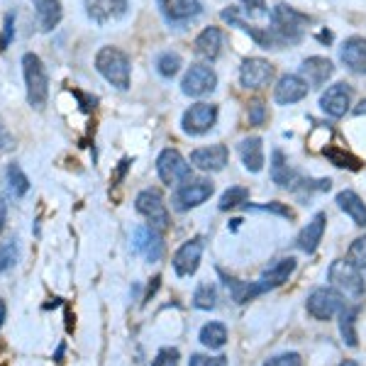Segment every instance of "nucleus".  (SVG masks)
I'll return each mask as SVG.
<instances>
[{
  "label": "nucleus",
  "instance_id": "obj_1",
  "mask_svg": "<svg viewBox=\"0 0 366 366\" xmlns=\"http://www.w3.org/2000/svg\"><path fill=\"white\" fill-rule=\"evenodd\" d=\"M96 69L98 74L108 83H113L120 91L129 88V76H132V66H129V56L118 47H103L96 54Z\"/></svg>",
  "mask_w": 366,
  "mask_h": 366
},
{
  "label": "nucleus",
  "instance_id": "obj_2",
  "mask_svg": "<svg viewBox=\"0 0 366 366\" xmlns=\"http://www.w3.org/2000/svg\"><path fill=\"white\" fill-rule=\"evenodd\" d=\"M22 74H25V86H28V103L32 110H44L49 98V76L44 69V61L37 54L28 52L22 56Z\"/></svg>",
  "mask_w": 366,
  "mask_h": 366
},
{
  "label": "nucleus",
  "instance_id": "obj_3",
  "mask_svg": "<svg viewBox=\"0 0 366 366\" xmlns=\"http://www.w3.org/2000/svg\"><path fill=\"white\" fill-rule=\"evenodd\" d=\"M327 279L332 283L334 291H339L342 296L347 298H361L364 296V276H361V269L354 266L349 259H337L330 264Z\"/></svg>",
  "mask_w": 366,
  "mask_h": 366
},
{
  "label": "nucleus",
  "instance_id": "obj_4",
  "mask_svg": "<svg viewBox=\"0 0 366 366\" xmlns=\"http://www.w3.org/2000/svg\"><path fill=\"white\" fill-rule=\"evenodd\" d=\"M305 25H308V17L301 15L298 10L288 6H276L271 10V32H274L276 42L283 44V42H298L305 32Z\"/></svg>",
  "mask_w": 366,
  "mask_h": 366
},
{
  "label": "nucleus",
  "instance_id": "obj_5",
  "mask_svg": "<svg viewBox=\"0 0 366 366\" xmlns=\"http://www.w3.org/2000/svg\"><path fill=\"white\" fill-rule=\"evenodd\" d=\"M215 193V183L211 178H189L186 183H181L176 191H173V211L186 213L191 208H198L205 200Z\"/></svg>",
  "mask_w": 366,
  "mask_h": 366
},
{
  "label": "nucleus",
  "instance_id": "obj_6",
  "mask_svg": "<svg viewBox=\"0 0 366 366\" xmlns=\"http://www.w3.org/2000/svg\"><path fill=\"white\" fill-rule=\"evenodd\" d=\"M156 173H159L162 183L169 186V189L171 186H181L189 178H193L191 176V162L178 149H164L159 154V159H156Z\"/></svg>",
  "mask_w": 366,
  "mask_h": 366
},
{
  "label": "nucleus",
  "instance_id": "obj_7",
  "mask_svg": "<svg viewBox=\"0 0 366 366\" xmlns=\"http://www.w3.org/2000/svg\"><path fill=\"white\" fill-rule=\"evenodd\" d=\"M342 298L345 296L339 291H334L330 286H323V288H315V291L308 296L305 308L312 318L325 323V320H332L334 315L342 312V308H345V301H342Z\"/></svg>",
  "mask_w": 366,
  "mask_h": 366
},
{
  "label": "nucleus",
  "instance_id": "obj_8",
  "mask_svg": "<svg viewBox=\"0 0 366 366\" xmlns=\"http://www.w3.org/2000/svg\"><path fill=\"white\" fill-rule=\"evenodd\" d=\"M217 115H220V110H217L215 103H195V105H191V108L183 113L181 127L186 135L200 137L215 127Z\"/></svg>",
  "mask_w": 366,
  "mask_h": 366
},
{
  "label": "nucleus",
  "instance_id": "obj_9",
  "mask_svg": "<svg viewBox=\"0 0 366 366\" xmlns=\"http://www.w3.org/2000/svg\"><path fill=\"white\" fill-rule=\"evenodd\" d=\"M135 208L140 215H144L149 220L151 227L156 230H166L169 227V211L166 203H164L162 193L156 189H144L140 195L135 198Z\"/></svg>",
  "mask_w": 366,
  "mask_h": 366
},
{
  "label": "nucleus",
  "instance_id": "obj_10",
  "mask_svg": "<svg viewBox=\"0 0 366 366\" xmlns=\"http://www.w3.org/2000/svg\"><path fill=\"white\" fill-rule=\"evenodd\" d=\"M217 88V74L205 64H193L181 81V91L191 98H203Z\"/></svg>",
  "mask_w": 366,
  "mask_h": 366
},
{
  "label": "nucleus",
  "instance_id": "obj_11",
  "mask_svg": "<svg viewBox=\"0 0 366 366\" xmlns=\"http://www.w3.org/2000/svg\"><path fill=\"white\" fill-rule=\"evenodd\" d=\"M274 78V64L266 59H259V56H252V59H244L242 66H239V83L244 88H252V91H259V88H266Z\"/></svg>",
  "mask_w": 366,
  "mask_h": 366
},
{
  "label": "nucleus",
  "instance_id": "obj_12",
  "mask_svg": "<svg viewBox=\"0 0 366 366\" xmlns=\"http://www.w3.org/2000/svg\"><path fill=\"white\" fill-rule=\"evenodd\" d=\"M132 249L147 259V261H159L164 254L162 232L151 225H140L132 235Z\"/></svg>",
  "mask_w": 366,
  "mask_h": 366
},
{
  "label": "nucleus",
  "instance_id": "obj_13",
  "mask_svg": "<svg viewBox=\"0 0 366 366\" xmlns=\"http://www.w3.org/2000/svg\"><path fill=\"white\" fill-rule=\"evenodd\" d=\"M83 8L96 25H110L127 15L129 0H83Z\"/></svg>",
  "mask_w": 366,
  "mask_h": 366
},
{
  "label": "nucleus",
  "instance_id": "obj_14",
  "mask_svg": "<svg viewBox=\"0 0 366 366\" xmlns=\"http://www.w3.org/2000/svg\"><path fill=\"white\" fill-rule=\"evenodd\" d=\"M205 249V239L203 237H193L186 244L178 247V252L173 254V271L178 276H193L200 266V257H203Z\"/></svg>",
  "mask_w": 366,
  "mask_h": 366
},
{
  "label": "nucleus",
  "instance_id": "obj_15",
  "mask_svg": "<svg viewBox=\"0 0 366 366\" xmlns=\"http://www.w3.org/2000/svg\"><path fill=\"white\" fill-rule=\"evenodd\" d=\"M227 159H230V151H227L225 144L200 147V149H195L191 154V166H195L198 171L205 173H215L227 166Z\"/></svg>",
  "mask_w": 366,
  "mask_h": 366
},
{
  "label": "nucleus",
  "instance_id": "obj_16",
  "mask_svg": "<svg viewBox=\"0 0 366 366\" xmlns=\"http://www.w3.org/2000/svg\"><path fill=\"white\" fill-rule=\"evenodd\" d=\"M352 88L347 83H332L327 91L320 96V108L330 115V118H345L347 110L352 105Z\"/></svg>",
  "mask_w": 366,
  "mask_h": 366
},
{
  "label": "nucleus",
  "instance_id": "obj_17",
  "mask_svg": "<svg viewBox=\"0 0 366 366\" xmlns=\"http://www.w3.org/2000/svg\"><path fill=\"white\" fill-rule=\"evenodd\" d=\"M334 74V64L330 59H325V56H308L305 61H303L301 66V78L308 83L310 88H318V86H325V83L332 78Z\"/></svg>",
  "mask_w": 366,
  "mask_h": 366
},
{
  "label": "nucleus",
  "instance_id": "obj_18",
  "mask_svg": "<svg viewBox=\"0 0 366 366\" xmlns=\"http://www.w3.org/2000/svg\"><path fill=\"white\" fill-rule=\"evenodd\" d=\"M308 88L310 86H308L298 74H286V76H281L279 83H276L274 98L279 105H291V103H298L308 96Z\"/></svg>",
  "mask_w": 366,
  "mask_h": 366
},
{
  "label": "nucleus",
  "instance_id": "obj_19",
  "mask_svg": "<svg viewBox=\"0 0 366 366\" xmlns=\"http://www.w3.org/2000/svg\"><path fill=\"white\" fill-rule=\"evenodd\" d=\"M293 271H296V259H293V257L279 259V261H276L274 266H269V269L261 274V279L257 281L259 293H266V291H271V288H279V286H283L286 281L291 279Z\"/></svg>",
  "mask_w": 366,
  "mask_h": 366
},
{
  "label": "nucleus",
  "instance_id": "obj_20",
  "mask_svg": "<svg viewBox=\"0 0 366 366\" xmlns=\"http://www.w3.org/2000/svg\"><path fill=\"white\" fill-rule=\"evenodd\" d=\"M339 59L352 74H366V37H349L342 49H339Z\"/></svg>",
  "mask_w": 366,
  "mask_h": 366
},
{
  "label": "nucleus",
  "instance_id": "obj_21",
  "mask_svg": "<svg viewBox=\"0 0 366 366\" xmlns=\"http://www.w3.org/2000/svg\"><path fill=\"white\" fill-rule=\"evenodd\" d=\"M220 49H222V32L220 28H213V25L205 28L193 42L195 56H200L205 61H215L220 56Z\"/></svg>",
  "mask_w": 366,
  "mask_h": 366
},
{
  "label": "nucleus",
  "instance_id": "obj_22",
  "mask_svg": "<svg viewBox=\"0 0 366 366\" xmlns=\"http://www.w3.org/2000/svg\"><path fill=\"white\" fill-rule=\"evenodd\" d=\"M325 225H327V215H325V213H315L312 220L301 230V235H298V247L305 254H312L320 247L323 235H325Z\"/></svg>",
  "mask_w": 366,
  "mask_h": 366
},
{
  "label": "nucleus",
  "instance_id": "obj_23",
  "mask_svg": "<svg viewBox=\"0 0 366 366\" xmlns=\"http://www.w3.org/2000/svg\"><path fill=\"white\" fill-rule=\"evenodd\" d=\"M169 22H186L200 12V0H156Z\"/></svg>",
  "mask_w": 366,
  "mask_h": 366
},
{
  "label": "nucleus",
  "instance_id": "obj_24",
  "mask_svg": "<svg viewBox=\"0 0 366 366\" xmlns=\"http://www.w3.org/2000/svg\"><path fill=\"white\" fill-rule=\"evenodd\" d=\"M239 156H242V164L247 171L259 173L264 169V144L259 137H247V140L239 142Z\"/></svg>",
  "mask_w": 366,
  "mask_h": 366
},
{
  "label": "nucleus",
  "instance_id": "obj_25",
  "mask_svg": "<svg viewBox=\"0 0 366 366\" xmlns=\"http://www.w3.org/2000/svg\"><path fill=\"white\" fill-rule=\"evenodd\" d=\"M34 12H37V25L42 32H52L64 15L59 0H34Z\"/></svg>",
  "mask_w": 366,
  "mask_h": 366
},
{
  "label": "nucleus",
  "instance_id": "obj_26",
  "mask_svg": "<svg viewBox=\"0 0 366 366\" xmlns=\"http://www.w3.org/2000/svg\"><path fill=\"white\" fill-rule=\"evenodd\" d=\"M337 205H339V211H345L347 215L354 220V225L366 227V203L354 193V191H342V193H337Z\"/></svg>",
  "mask_w": 366,
  "mask_h": 366
},
{
  "label": "nucleus",
  "instance_id": "obj_27",
  "mask_svg": "<svg viewBox=\"0 0 366 366\" xmlns=\"http://www.w3.org/2000/svg\"><path fill=\"white\" fill-rule=\"evenodd\" d=\"M271 178H274V183H279L281 189H296L298 176L288 169L286 156L281 149H276L274 156H271Z\"/></svg>",
  "mask_w": 366,
  "mask_h": 366
},
{
  "label": "nucleus",
  "instance_id": "obj_28",
  "mask_svg": "<svg viewBox=\"0 0 366 366\" xmlns=\"http://www.w3.org/2000/svg\"><path fill=\"white\" fill-rule=\"evenodd\" d=\"M198 339L208 349H222L227 345V327L222 323H208L200 327Z\"/></svg>",
  "mask_w": 366,
  "mask_h": 366
},
{
  "label": "nucleus",
  "instance_id": "obj_29",
  "mask_svg": "<svg viewBox=\"0 0 366 366\" xmlns=\"http://www.w3.org/2000/svg\"><path fill=\"white\" fill-rule=\"evenodd\" d=\"M356 308H342L339 312V332H342V339L345 345L356 347L359 345V337H356Z\"/></svg>",
  "mask_w": 366,
  "mask_h": 366
},
{
  "label": "nucleus",
  "instance_id": "obj_30",
  "mask_svg": "<svg viewBox=\"0 0 366 366\" xmlns=\"http://www.w3.org/2000/svg\"><path fill=\"white\" fill-rule=\"evenodd\" d=\"M225 286L230 288L232 301L235 303H247V301H252V298L261 296L257 281H249L247 283V281H239V279H225Z\"/></svg>",
  "mask_w": 366,
  "mask_h": 366
},
{
  "label": "nucleus",
  "instance_id": "obj_31",
  "mask_svg": "<svg viewBox=\"0 0 366 366\" xmlns=\"http://www.w3.org/2000/svg\"><path fill=\"white\" fill-rule=\"evenodd\" d=\"M6 181H8V189H10V193L15 195V198H25L30 191V178L25 176V171H22L17 164H10L6 171Z\"/></svg>",
  "mask_w": 366,
  "mask_h": 366
},
{
  "label": "nucleus",
  "instance_id": "obj_32",
  "mask_svg": "<svg viewBox=\"0 0 366 366\" xmlns=\"http://www.w3.org/2000/svg\"><path fill=\"white\" fill-rule=\"evenodd\" d=\"M17 257H20V247H17V239L10 237L6 242H0V274L10 271L17 264Z\"/></svg>",
  "mask_w": 366,
  "mask_h": 366
},
{
  "label": "nucleus",
  "instance_id": "obj_33",
  "mask_svg": "<svg viewBox=\"0 0 366 366\" xmlns=\"http://www.w3.org/2000/svg\"><path fill=\"white\" fill-rule=\"evenodd\" d=\"M156 71H159L162 78H173V76L181 71V56H178L176 52H164V54H159V59H156Z\"/></svg>",
  "mask_w": 366,
  "mask_h": 366
},
{
  "label": "nucleus",
  "instance_id": "obj_34",
  "mask_svg": "<svg viewBox=\"0 0 366 366\" xmlns=\"http://www.w3.org/2000/svg\"><path fill=\"white\" fill-rule=\"evenodd\" d=\"M325 156H327L330 162L339 169H352V171H359L361 169V162L356 159V156L347 154L345 149H337V147H327V149H325Z\"/></svg>",
  "mask_w": 366,
  "mask_h": 366
},
{
  "label": "nucleus",
  "instance_id": "obj_35",
  "mask_svg": "<svg viewBox=\"0 0 366 366\" xmlns=\"http://www.w3.org/2000/svg\"><path fill=\"white\" fill-rule=\"evenodd\" d=\"M217 301V293H215V286L211 283H200L193 293V305L198 310H213Z\"/></svg>",
  "mask_w": 366,
  "mask_h": 366
},
{
  "label": "nucleus",
  "instance_id": "obj_36",
  "mask_svg": "<svg viewBox=\"0 0 366 366\" xmlns=\"http://www.w3.org/2000/svg\"><path fill=\"white\" fill-rule=\"evenodd\" d=\"M249 198V189H242V186H232L222 193L220 198V211H232V208H237V205L247 203Z\"/></svg>",
  "mask_w": 366,
  "mask_h": 366
},
{
  "label": "nucleus",
  "instance_id": "obj_37",
  "mask_svg": "<svg viewBox=\"0 0 366 366\" xmlns=\"http://www.w3.org/2000/svg\"><path fill=\"white\" fill-rule=\"evenodd\" d=\"M349 261L354 266H359L361 271L366 269V235L352 242V247H349Z\"/></svg>",
  "mask_w": 366,
  "mask_h": 366
},
{
  "label": "nucleus",
  "instance_id": "obj_38",
  "mask_svg": "<svg viewBox=\"0 0 366 366\" xmlns=\"http://www.w3.org/2000/svg\"><path fill=\"white\" fill-rule=\"evenodd\" d=\"M178 359H181V354H178L176 347H164V349L151 359V366H178Z\"/></svg>",
  "mask_w": 366,
  "mask_h": 366
},
{
  "label": "nucleus",
  "instance_id": "obj_39",
  "mask_svg": "<svg viewBox=\"0 0 366 366\" xmlns=\"http://www.w3.org/2000/svg\"><path fill=\"white\" fill-rule=\"evenodd\" d=\"M261 366H303V359L298 352H286V354L271 356V359L264 361Z\"/></svg>",
  "mask_w": 366,
  "mask_h": 366
},
{
  "label": "nucleus",
  "instance_id": "obj_40",
  "mask_svg": "<svg viewBox=\"0 0 366 366\" xmlns=\"http://www.w3.org/2000/svg\"><path fill=\"white\" fill-rule=\"evenodd\" d=\"M189 366H227V356H205V354H193Z\"/></svg>",
  "mask_w": 366,
  "mask_h": 366
},
{
  "label": "nucleus",
  "instance_id": "obj_41",
  "mask_svg": "<svg viewBox=\"0 0 366 366\" xmlns=\"http://www.w3.org/2000/svg\"><path fill=\"white\" fill-rule=\"evenodd\" d=\"M15 149V137L10 135L6 120L0 118V151H12Z\"/></svg>",
  "mask_w": 366,
  "mask_h": 366
},
{
  "label": "nucleus",
  "instance_id": "obj_42",
  "mask_svg": "<svg viewBox=\"0 0 366 366\" xmlns=\"http://www.w3.org/2000/svg\"><path fill=\"white\" fill-rule=\"evenodd\" d=\"M12 34H15V15H12V12H8V15H6V30H3V39H0V49L10 47Z\"/></svg>",
  "mask_w": 366,
  "mask_h": 366
},
{
  "label": "nucleus",
  "instance_id": "obj_43",
  "mask_svg": "<svg viewBox=\"0 0 366 366\" xmlns=\"http://www.w3.org/2000/svg\"><path fill=\"white\" fill-rule=\"evenodd\" d=\"M266 120V108H264V103H252L249 105V122L252 125H264Z\"/></svg>",
  "mask_w": 366,
  "mask_h": 366
},
{
  "label": "nucleus",
  "instance_id": "obj_44",
  "mask_svg": "<svg viewBox=\"0 0 366 366\" xmlns=\"http://www.w3.org/2000/svg\"><path fill=\"white\" fill-rule=\"evenodd\" d=\"M259 211H266V213H276V215H281V217H288L291 220L293 217V211L288 208V205H281V203H269V205H261Z\"/></svg>",
  "mask_w": 366,
  "mask_h": 366
},
{
  "label": "nucleus",
  "instance_id": "obj_45",
  "mask_svg": "<svg viewBox=\"0 0 366 366\" xmlns=\"http://www.w3.org/2000/svg\"><path fill=\"white\" fill-rule=\"evenodd\" d=\"M247 3V10L252 15H266V3L264 0H244Z\"/></svg>",
  "mask_w": 366,
  "mask_h": 366
},
{
  "label": "nucleus",
  "instance_id": "obj_46",
  "mask_svg": "<svg viewBox=\"0 0 366 366\" xmlns=\"http://www.w3.org/2000/svg\"><path fill=\"white\" fill-rule=\"evenodd\" d=\"M6 220H8V203H6V198L0 195V235L6 230Z\"/></svg>",
  "mask_w": 366,
  "mask_h": 366
},
{
  "label": "nucleus",
  "instance_id": "obj_47",
  "mask_svg": "<svg viewBox=\"0 0 366 366\" xmlns=\"http://www.w3.org/2000/svg\"><path fill=\"white\" fill-rule=\"evenodd\" d=\"M129 164H132V162H129V159H122V162H120L118 171H115V176H113V183H118L120 178L125 176V171H127V169H129Z\"/></svg>",
  "mask_w": 366,
  "mask_h": 366
},
{
  "label": "nucleus",
  "instance_id": "obj_48",
  "mask_svg": "<svg viewBox=\"0 0 366 366\" xmlns=\"http://www.w3.org/2000/svg\"><path fill=\"white\" fill-rule=\"evenodd\" d=\"M159 281H162V276H154V279H151V283H149V291H147V298H144V303H147V301H151V296H154V293H156V288H159Z\"/></svg>",
  "mask_w": 366,
  "mask_h": 366
},
{
  "label": "nucleus",
  "instance_id": "obj_49",
  "mask_svg": "<svg viewBox=\"0 0 366 366\" xmlns=\"http://www.w3.org/2000/svg\"><path fill=\"white\" fill-rule=\"evenodd\" d=\"M354 115H366V98L354 108Z\"/></svg>",
  "mask_w": 366,
  "mask_h": 366
},
{
  "label": "nucleus",
  "instance_id": "obj_50",
  "mask_svg": "<svg viewBox=\"0 0 366 366\" xmlns=\"http://www.w3.org/2000/svg\"><path fill=\"white\" fill-rule=\"evenodd\" d=\"M3 320H6V303L0 301V325H3Z\"/></svg>",
  "mask_w": 366,
  "mask_h": 366
},
{
  "label": "nucleus",
  "instance_id": "obj_51",
  "mask_svg": "<svg viewBox=\"0 0 366 366\" xmlns=\"http://www.w3.org/2000/svg\"><path fill=\"white\" fill-rule=\"evenodd\" d=\"M339 366H359V364H356V361H349V359H347V361H342Z\"/></svg>",
  "mask_w": 366,
  "mask_h": 366
}]
</instances>
